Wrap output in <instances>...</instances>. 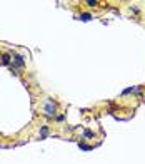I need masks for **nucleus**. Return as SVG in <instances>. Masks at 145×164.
Here are the masks:
<instances>
[{
	"mask_svg": "<svg viewBox=\"0 0 145 164\" xmlns=\"http://www.w3.org/2000/svg\"><path fill=\"white\" fill-rule=\"evenodd\" d=\"M44 110H45L47 116H50V117L55 116V110L57 109H55V102H53L52 99H47L45 101V104H44Z\"/></svg>",
	"mask_w": 145,
	"mask_h": 164,
	"instance_id": "1",
	"label": "nucleus"
},
{
	"mask_svg": "<svg viewBox=\"0 0 145 164\" xmlns=\"http://www.w3.org/2000/svg\"><path fill=\"white\" fill-rule=\"evenodd\" d=\"M13 60L17 64V67H23V65H25V60H23L22 55H13Z\"/></svg>",
	"mask_w": 145,
	"mask_h": 164,
	"instance_id": "2",
	"label": "nucleus"
},
{
	"mask_svg": "<svg viewBox=\"0 0 145 164\" xmlns=\"http://www.w3.org/2000/svg\"><path fill=\"white\" fill-rule=\"evenodd\" d=\"M0 59H2V65H10V59H12V57H10V54H2V57H0Z\"/></svg>",
	"mask_w": 145,
	"mask_h": 164,
	"instance_id": "3",
	"label": "nucleus"
},
{
	"mask_svg": "<svg viewBox=\"0 0 145 164\" xmlns=\"http://www.w3.org/2000/svg\"><path fill=\"white\" fill-rule=\"evenodd\" d=\"M47 134H48V127H47V126H42V129H40V137L44 139V137H47Z\"/></svg>",
	"mask_w": 145,
	"mask_h": 164,
	"instance_id": "4",
	"label": "nucleus"
},
{
	"mask_svg": "<svg viewBox=\"0 0 145 164\" xmlns=\"http://www.w3.org/2000/svg\"><path fill=\"white\" fill-rule=\"evenodd\" d=\"M80 19H82V20H90V19H92V15L90 14H80Z\"/></svg>",
	"mask_w": 145,
	"mask_h": 164,
	"instance_id": "5",
	"label": "nucleus"
},
{
	"mask_svg": "<svg viewBox=\"0 0 145 164\" xmlns=\"http://www.w3.org/2000/svg\"><path fill=\"white\" fill-rule=\"evenodd\" d=\"M97 3H99V2H97V0H87V5H97Z\"/></svg>",
	"mask_w": 145,
	"mask_h": 164,
	"instance_id": "6",
	"label": "nucleus"
},
{
	"mask_svg": "<svg viewBox=\"0 0 145 164\" xmlns=\"http://www.w3.org/2000/svg\"><path fill=\"white\" fill-rule=\"evenodd\" d=\"M92 136H93L92 131H85V132H84V137H92Z\"/></svg>",
	"mask_w": 145,
	"mask_h": 164,
	"instance_id": "7",
	"label": "nucleus"
},
{
	"mask_svg": "<svg viewBox=\"0 0 145 164\" xmlns=\"http://www.w3.org/2000/svg\"><path fill=\"white\" fill-rule=\"evenodd\" d=\"M80 147H82V149H84V151H90V149H92L90 146H85V144H80Z\"/></svg>",
	"mask_w": 145,
	"mask_h": 164,
	"instance_id": "8",
	"label": "nucleus"
}]
</instances>
